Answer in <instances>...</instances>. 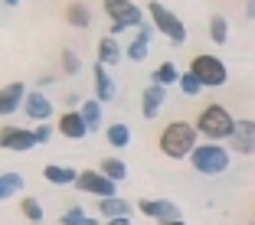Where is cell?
<instances>
[{
    "label": "cell",
    "instance_id": "19",
    "mask_svg": "<svg viewBox=\"0 0 255 225\" xmlns=\"http://www.w3.org/2000/svg\"><path fill=\"white\" fill-rule=\"evenodd\" d=\"M147 39H150V26H141V36L131 43V49H128V59H144V56H147Z\"/></svg>",
    "mask_w": 255,
    "mask_h": 225
},
{
    "label": "cell",
    "instance_id": "14",
    "mask_svg": "<svg viewBox=\"0 0 255 225\" xmlns=\"http://www.w3.org/2000/svg\"><path fill=\"white\" fill-rule=\"evenodd\" d=\"M95 88H98V101H112L115 98V85H112V78H108L102 62H95Z\"/></svg>",
    "mask_w": 255,
    "mask_h": 225
},
{
    "label": "cell",
    "instance_id": "32",
    "mask_svg": "<svg viewBox=\"0 0 255 225\" xmlns=\"http://www.w3.org/2000/svg\"><path fill=\"white\" fill-rule=\"evenodd\" d=\"M160 225H183V219H164Z\"/></svg>",
    "mask_w": 255,
    "mask_h": 225
},
{
    "label": "cell",
    "instance_id": "18",
    "mask_svg": "<svg viewBox=\"0 0 255 225\" xmlns=\"http://www.w3.org/2000/svg\"><path fill=\"white\" fill-rule=\"evenodd\" d=\"M16 189H23V176L20 173H3V176H0V196L10 199Z\"/></svg>",
    "mask_w": 255,
    "mask_h": 225
},
{
    "label": "cell",
    "instance_id": "1",
    "mask_svg": "<svg viewBox=\"0 0 255 225\" xmlns=\"http://www.w3.org/2000/svg\"><path fill=\"white\" fill-rule=\"evenodd\" d=\"M160 150H164L167 157H177V160L193 153V128L183 124V121H173L170 128L160 134Z\"/></svg>",
    "mask_w": 255,
    "mask_h": 225
},
{
    "label": "cell",
    "instance_id": "6",
    "mask_svg": "<svg viewBox=\"0 0 255 225\" xmlns=\"http://www.w3.org/2000/svg\"><path fill=\"white\" fill-rule=\"evenodd\" d=\"M150 16H154V23H157V26L173 39V43H183V39H187V26H183V23L177 20V16H173L167 7H160L157 0H150Z\"/></svg>",
    "mask_w": 255,
    "mask_h": 225
},
{
    "label": "cell",
    "instance_id": "31",
    "mask_svg": "<svg viewBox=\"0 0 255 225\" xmlns=\"http://www.w3.org/2000/svg\"><path fill=\"white\" fill-rule=\"evenodd\" d=\"M49 134H53V131H49V124H39V128H36V141H39V144L49 141Z\"/></svg>",
    "mask_w": 255,
    "mask_h": 225
},
{
    "label": "cell",
    "instance_id": "35",
    "mask_svg": "<svg viewBox=\"0 0 255 225\" xmlns=\"http://www.w3.org/2000/svg\"><path fill=\"white\" fill-rule=\"evenodd\" d=\"M3 3H7V7H16V3H20V0H3Z\"/></svg>",
    "mask_w": 255,
    "mask_h": 225
},
{
    "label": "cell",
    "instance_id": "4",
    "mask_svg": "<svg viewBox=\"0 0 255 225\" xmlns=\"http://www.w3.org/2000/svg\"><path fill=\"white\" fill-rule=\"evenodd\" d=\"M190 72H193L203 85H223L226 82V66L216 59V56H196Z\"/></svg>",
    "mask_w": 255,
    "mask_h": 225
},
{
    "label": "cell",
    "instance_id": "21",
    "mask_svg": "<svg viewBox=\"0 0 255 225\" xmlns=\"http://www.w3.org/2000/svg\"><path fill=\"white\" fill-rule=\"evenodd\" d=\"M62 225H98V222H95V219H89L79 206H72V209L62 216Z\"/></svg>",
    "mask_w": 255,
    "mask_h": 225
},
{
    "label": "cell",
    "instance_id": "16",
    "mask_svg": "<svg viewBox=\"0 0 255 225\" xmlns=\"http://www.w3.org/2000/svg\"><path fill=\"white\" fill-rule=\"evenodd\" d=\"M102 216H108V219H125L128 212H131V206L125 203V199H115V196H108V199H102Z\"/></svg>",
    "mask_w": 255,
    "mask_h": 225
},
{
    "label": "cell",
    "instance_id": "3",
    "mask_svg": "<svg viewBox=\"0 0 255 225\" xmlns=\"http://www.w3.org/2000/svg\"><path fill=\"white\" fill-rule=\"evenodd\" d=\"M105 10L115 20L112 33H121L125 26H137V23H141V10H137L131 0H105Z\"/></svg>",
    "mask_w": 255,
    "mask_h": 225
},
{
    "label": "cell",
    "instance_id": "2",
    "mask_svg": "<svg viewBox=\"0 0 255 225\" xmlns=\"http://www.w3.org/2000/svg\"><path fill=\"white\" fill-rule=\"evenodd\" d=\"M233 128H236V121L229 118V111H226L223 105H210L200 114V131L206 137H229Z\"/></svg>",
    "mask_w": 255,
    "mask_h": 225
},
{
    "label": "cell",
    "instance_id": "23",
    "mask_svg": "<svg viewBox=\"0 0 255 225\" xmlns=\"http://www.w3.org/2000/svg\"><path fill=\"white\" fill-rule=\"evenodd\" d=\"M121 59V49H118V43H115V36H108V39H102V62H118Z\"/></svg>",
    "mask_w": 255,
    "mask_h": 225
},
{
    "label": "cell",
    "instance_id": "10",
    "mask_svg": "<svg viewBox=\"0 0 255 225\" xmlns=\"http://www.w3.org/2000/svg\"><path fill=\"white\" fill-rule=\"evenodd\" d=\"M141 212L150 216V219H160V222H164V219H180V209L173 203H164V199H144Z\"/></svg>",
    "mask_w": 255,
    "mask_h": 225
},
{
    "label": "cell",
    "instance_id": "30",
    "mask_svg": "<svg viewBox=\"0 0 255 225\" xmlns=\"http://www.w3.org/2000/svg\"><path fill=\"white\" fill-rule=\"evenodd\" d=\"M62 62H66V72H79V59H75V53H62Z\"/></svg>",
    "mask_w": 255,
    "mask_h": 225
},
{
    "label": "cell",
    "instance_id": "25",
    "mask_svg": "<svg viewBox=\"0 0 255 225\" xmlns=\"http://www.w3.org/2000/svg\"><path fill=\"white\" fill-rule=\"evenodd\" d=\"M210 33H213V43H219V46H223L226 39H229V30H226V20H223V16H213Z\"/></svg>",
    "mask_w": 255,
    "mask_h": 225
},
{
    "label": "cell",
    "instance_id": "13",
    "mask_svg": "<svg viewBox=\"0 0 255 225\" xmlns=\"http://www.w3.org/2000/svg\"><path fill=\"white\" fill-rule=\"evenodd\" d=\"M160 105H164V85H150L147 91H144V118H154V114L160 111Z\"/></svg>",
    "mask_w": 255,
    "mask_h": 225
},
{
    "label": "cell",
    "instance_id": "28",
    "mask_svg": "<svg viewBox=\"0 0 255 225\" xmlns=\"http://www.w3.org/2000/svg\"><path fill=\"white\" fill-rule=\"evenodd\" d=\"M23 212H26V219H33V222H39V219H43V209H39L36 199H23Z\"/></svg>",
    "mask_w": 255,
    "mask_h": 225
},
{
    "label": "cell",
    "instance_id": "15",
    "mask_svg": "<svg viewBox=\"0 0 255 225\" xmlns=\"http://www.w3.org/2000/svg\"><path fill=\"white\" fill-rule=\"evenodd\" d=\"M20 98H23V85H7V88H3V98H0V111L13 114L16 108H20Z\"/></svg>",
    "mask_w": 255,
    "mask_h": 225
},
{
    "label": "cell",
    "instance_id": "7",
    "mask_svg": "<svg viewBox=\"0 0 255 225\" xmlns=\"http://www.w3.org/2000/svg\"><path fill=\"white\" fill-rule=\"evenodd\" d=\"M229 144L239 153H255V121H239L229 134Z\"/></svg>",
    "mask_w": 255,
    "mask_h": 225
},
{
    "label": "cell",
    "instance_id": "20",
    "mask_svg": "<svg viewBox=\"0 0 255 225\" xmlns=\"http://www.w3.org/2000/svg\"><path fill=\"white\" fill-rule=\"evenodd\" d=\"M128 141H131L128 124H112V128H108V144H115V147H128Z\"/></svg>",
    "mask_w": 255,
    "mask_h": 225
},
{
    "label": "cell",
    "instance_id": "12",
    "mask_svg": "<svg viewBox=\"0 0 255 225\" xmlns=\"http://www.w3.org/2000/svg\"><path fill=\"white\" fill-rule=\"evenodd\" d=\"M26 114L36 121H49V114H53V105H49V98L39 95V91H33L30 98H26Z\"/></svg>",
    "mask_w": 255,
    "mask_h": 225
},
{
    "label": "cell",
    "instance_id": "24",
    "mask_svg": "<svg viewBox=\"0 0 255 225\" xmlns=\"http://www.w3.org/2000/svg\"><path fill=\"white\" fill-rule=\"evenodd\" d=\"M82 118L89 128H98V121H102V108H98V101H85L82 105Z\"/></svg>",
    "mask_w": 255,
    "mask_h": 225
},
{
    "label": "cell",
    "instance_id": "33",
    "mask_svg": "<svg viewBox=\"0 0 255 225\" xmlns=\"http://www.w3.org/2000/svg\"><path fill=\"white\" fill-rule=\"evenodd\" d=\"M249 16L255 20V0H249Z\"/></svg>",
    "mask_w": 255,
    "mask_h": 225
},
{
    "label": "cell",
    "instance_id": "9",
    "mask_svg": "<svg viewBox=\"0 0 255 225\" xmlns=\"http://www.w3.org/2000/svg\"><path fill=\"white\" fill-rule=\"evenodd\" d=\"M36 131H20V128H7L3 131V147L7 150H30L36 147Z\"/></svg>",
    "mask_w": 255,
    "mask_h": 225
},
{
    "label": "cell",
    "instance_id": "8",
    "mask_svg": "<svg viewBox=\"0 0 255 225\" xmlns=\"http://www.w3.org/2000/svg\"><path fill=\"white\" fill-rule=\"evenodd\" d=\"M79 186H82L85 193L102 196V199H108V196L115 193V180H108L105 173H82V176H79Z\"/></svg>",
    "mask_w": 255,
    "mask_h": 225
},
{
    "label": "cell",
    "instance_id": "29",
    "mask_svg": "<svg viewBox=\"0 0 255 225\" xmlns=\"http://www.w3.org/2000/svg\"><path fill=\"white\" fill-rule=\"evenodd\" d=\"M157 82H160V85L177 82V69H173V66H160V69H157Z\"/></svg>",
    "mask_w": 255,
    "mask_h": 225
},
{
    "label": "cell",
    "instance_id": "17",
    "mask_svg": "<svg viewBox=\"0 0 255 225\" xmlns=\"http://www.w3.org/2000/svg\"><path fill=\"white\" fill-rule=\"evenodd\" d=\"M46 180L49 183H79V176H75V170H69V166H46Z\"/></svg>",
    "mask_w": 255,
    "mask_h": 225
},
{
    "label": "cell",
    "instance_id": "5",
    "mask_svg": "<svg viewBox=\"0 0 255 225\" xmlns=\"http://www.w3.org/2000/svg\"><path fill=\"white\" fill-rule=\"evenodd\" d=\"M193 166L200 173L216 176V173H223L226 166H229V157H226V150H219V147H200V150H193Z\"/></svg>",
    "mask_w": 255,
    "mask_h": 225
},
{
    "label": "cell",
    "instance_id": "34",
    "mask_svg": "<svg viewBox=\"0 0 255 225\" xmlns=\"http://www.w3.org/2000/svg\"><path fill=\"white\" fill-rule=\"evenodd\" d=\"M112 225H128V216H125V219H115Z\"/></svg>",
    "mask_w": 255,
    "mask_h": 225
},
{
    "label": "cell",
    "instance_id": "11",
    "mask_svg": "<svg viewBox=\"0 0 255 225\" xmlns=\"http://www.w3.org/2000/svg\"><path fill=\"white\" fill-rule=\"evenodd\" d=\"M59 131L69 137V141H82L85 137V131H89V124H85V118L82 114H62V121H59Z\"/></svg>",
    "mask_w": 255,
    "mask_h": 225
},
{
    "label": "cell",
    "instance_id": "22",
    "mask_svg": "<svg viewBox=\"0 0 255 225\" xmlns=\"http://www.w3.org/2000/svg\"><path fill=\"white\" fill-rule=\"evenodd\" d=\"M102 173H105L108 180H125V176H128V166L121 163V160H105V163H102Z\"/></svg>",
    "mask_w": 255,
    "mask_h": 225
},
{
    "label": "cell",
    "instance_id": "26",
    "mask_svg": "<svg viewBox=\"0 0 255 225\" xmlns=\"http://www.w3.org/2000/svg\"><path fill=\"white\" fill-rule=\"evenodd\" d=\"M69 23H72V26H89V10H85L82 3H72V7H69Z\"/></svg>",
    "mask_w": 255,
    "mask_h": 225
},
{
    "label": "cell",
    "instance_id": "27",
    "mask_svg": "<svg viewBox=\"0 0 255 225\" xmlns=\"http://www.w3.org/2000/svg\"><path fill=\"white\" fill-rule=\"evenodd\" d=\"M180 88L187 91V95H196V91L203 88V82H200V78H196L193 72H190V75H183V78H180Z\"/></svg>",
    "mask_w": 255,
    "mask_h": 225
}]
</instances>
